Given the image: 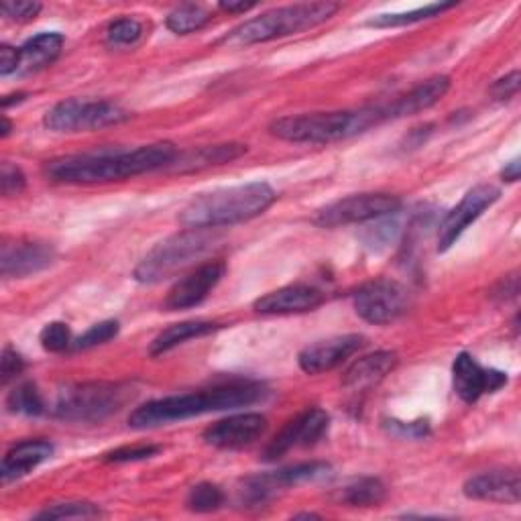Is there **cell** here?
<instances>
[{
  "mask_svg": "<svg viewBox=\"0 0 521 521\" xmlns=\"http://www.w3.org/2000/svg\"><path fill=\"white\" fill-rule=\"evenodd\" d=\"M224 503V493L220 487L212 483H198L196 487L190 489L186 505L194 513H212L220 509Z\"/></svg>",
  "mask_w": 521,
  "mask_h": 521,
  "instance_id": "d6a6232c",
  "label": "cell"
},
{
  "mask_svg": "<svg viewBox=\"0 0 521 521\" xmlns=\"http://www.w3.org/2000/svg\"><path fill=\"white\" fill-rule=\"evenodd\" d=\"M210 13L200 7V5H182L178 9H173L167 15V29L173 31L176 35H188V33H196L202 27H206L210 23Z\"/></svg>",
  "mask_w": 521,
  "mask_h": 521,
  "instance_id": "f546056e",
  "label": "cell"
},
{
  "mask_svg": "<svg viewBox=\"0 0 521 521\" xmlns=\"http://www.w3.org/2000/svg\"><path fill=\"white\" fill-rule=\"evenodd\" d=\"M519 80H521V76H519L517 70L511 72L509 76L497 80V82L491 86L493 96L499 98V100H509V98H513V96L517 94V90H519Z\"/></svg>",
  "mask_w": 521,
  "mask_h": 521,
  "instance_id": "60d3db41",
  "label": "cell"
},
{
  "mask_svg": "<svg viewBox=\"0 0 521 521\" xmlns=\"http://www.w3.org/2000/svg\"><path fill=\"white\" fill-rule=\"evenodd\" d=\"M499 196L501 192L489 184H479L471 188L465 194V198L458 202V206H454L442 220L438 228V251L446 253L452 245H456L460 235L465 233L487 208H491L499 200Z\"/></svg>",
  "mask_w": 521,
  "mask_h": 521,
  "instance_id": "7c38bea8",
  "label": "cell"
},
{
  "mask_svg": "<svg viewBox=\"0 0 521 521\" xmlns=\"http://www.w3.org/2000/svg\"><path fill=\"white\" fill-rule=\"evenodd\" d=\"M247 153V145H239V143H228V145H214V147H202L198 151L188 153L186 157L176 159L178 169L186 171V169H202V167H210V165H224L235 161L239 157H243Z\"/></svg>",
  "mask_w": 521,
  "mask_h": 521,
  "instance_id": "484cf974",
  "label": "cell"
},
{
  "mask_svg": "<svg viewBox=\"0 0 521 521\" xmlns=\"http://www.w3.org/2000/svg\"><path fill=\"white\" fill-rule=\"evenodd\" d=\"M275 190L265 182H251L196 196L182 212L188 228H220L261 216L275 202Z\"/></svg>",
  "mask_w": 521,
  "mask_h": 521,
  "instance_id": "277c9868",
  "label": "cell"
},
{
  "mask_svg": "<svg viewBox=\"0 0 521 521\" xmlns=\"http://www.w3.org/2000/svg\"><path fill=\"white\" fill-rule=\"evenodd\" d=\"M462 493L475 501L515 505L521 499V479L515 469H495L471 477Z\"/></svg>",
  "mask_w": 521,
  "mask_h": 521,
  "instance_id": "ac0fdd59",
  "label": "cell"
},
{
  "mask_svg": "<svg viewBox=\"0 0 521 521\" xmlns=\"http://www.w3.org/2000/svg\"><path fill=\"white\" fill-rule=\"evenodd\" d=\"M51 454H53V444H49L45 440L21 442L5 454L3 467H0V479H3L5 485L11 481H17V479L29 475L39 465H43L45 460L51 458Z\"/></svg>",
  "mask_w": 521,
  "mask_h": 521,
  "instance_id": "7402d4cb",
  "label": "cell"
},
{
  "mask_svg": "<svg viewBox=\"0 0 521 521\" xmlns=\"http://www.w3.org/2000/svg\"><path fill=\"white\" fill-rule=\"evenodd\" d=\"M129 119L131 114L114 102L68 98L60 104H55L45 114L43 123L49 131L55 133H82L121 125Z\"/></svg>",
  "mask_w": 521,
  "mask_h": 521,
  "instance_id": "ba28073f",
  "label": "cell"
},
{
  "mask_svg": "<svg viewBox=\"0 0 521 521\" xmlns=\"http://www.w3.org/2000/svg\"><path fill=\"white\" fill-rule=\"evenodd\" d=\"M218 7H220V11H224L228 15H237V13L251 11L255 7V3H230V0H228V3H220Z\"/></svg>",
  "mask_w": 521,
  "mask_h": 521,
  "instance_id": "7dc6e473",
  "label": "cell"
},
{
  "mask_svg": "<svg viewBox=\"0 0 521 521\" xmlns=\"http://www.w3.org/2000/svg\"><path fill=\"white\" fill-rule=\"evenodd\" d=\"M517 292H519L517 277H515V275H509V277H505V279L499 283V289L495 292V296L507 300V298H515Z\"/></svg>",
  "mask_w": 521,
  "mask_h": 521,
  "instance_id": "ee69618b",
  "label": "cell"
},
{
  "mask_svg": "<svg viewBox=\"0 0 521 521\" xmlns=\"http://www.w3.org/2000/svg\"><path fill=\"white\" fill-rule=\"evenodd\" d=\"M41 11L39 3H3L0 5V13L13 21H29L35 19Z\"/></svg>",
  "mask_w": 521,
  "mask_h": 521,
  "instance_id": "f35d334b",
  "label": "cell"
},
{
  "mask_svg": "<svg viewBox=\"0 0 521 521\" xmlns=\"http://www.w3.org/2000/svg\"><path fill=\"white\" fill-rule=\"evenodd\" d=\"M387 495L385 485L375 477H363L338 491L336 499L351 507H377Z\"/></svg>",
  "mask_w": 521,
  "mask_h": 521,
  "instance_id": "4316f807",
  "label": "cell"
},
{
  "mask_svg": "<svg viewBox=\"0 0 521 521\" xmlns=\"http://www.w3.org/2000/svg\"><path fill=\"white\" fill-rule=\"evenodd\" d=\"M25 186L27 178L21 167L13 165L11 161H5L3 167H0V190H3V196H19L25 190Z\"/></svg>",
  "mask_w": 521,
  "mask_h": 521,
  "instance_id": "8d00e7d4",
  "label": "cell"
},
{
  "mask_svg": "<svg viewBox=\"0 0 521 521\" xmlns=\"http://www.w3.org/2000/svg\"><path fill=\"white\" fill-rule=\"evenodd\" d=\"M324 296L316 287L310 285H287L275 292L259 298L255 302V310L265 316H285V314H304L322 306Z\"/></svg>",
  "mask_w": 521,
  "mask_h": 521,
  "instance_id": "ffe728a7",
  "label": "cell"
},
{
  "mask_svg": "<svg viewBox=\"0 0 521 521\" xmlns=\"http://www.w3.org/2000/svg\"><path fill=\"white\" fill-rule=\"evenodd\" d=\"M365 344V336L361 334H344L334 336L328 340H318L300 353L298 363L300 369L308 375H318L336 369L346 359H351L355 353H359Z\"/></svg>",
  "mask_w": 521,
  "mask_h": 521,
  "instance_id": "2e32d148",
  "label": "cell"
},
{
  "mask_svg": "<svg viewBox=\"0 0 521 521\" xmlns=\"http://www.w3.org/2000/svg\"><path fill=\"white\" fill-rule=\"evenodd\" d=\"M267 389L259 383L239 381L228 383L210 391L202 393H186V395H169L155 401H149L141 408H137L131 418L129 426L135 430H147L165 426L171 422H182L190 418H198L212 412L237 410L247 408L261 399H265Z\"/></svg>",
  "mask_w": 521,
  "mask_h": 521,
  "instance_id": "7a4b0ae2",
  "label": "cell"
},
{
  "mask_svg": "<svg viewBox=\"0 0 521 521\" xmlns=\"http://www.w3.org/2000/svg\"><path fill=\"white\" fill-rule=\"evenodd\" d=\"M328 424L330 416L320 408L302 412L294 420H289L283 430L271 440V444L265 448L263 458L267 462H273L294 448L314 446L328 432Z\"/></svg>",
  "mask_w": 521,
  "mask_h": 521,
  "instance_id": "4fadbf2b",
  "label": "cell"
},
{
  "mask_svg": "<svg viewBox=\"0 0 521 521\" xmlns=\"http://www.w3.org/2000/svg\"><path fill=\"white\" fill-rule=\"evenodd\" d=\"M178 149L171 143L143 145L133 151H100L68 155L45 165V173L60 184H108L176 163Z\"/></svg>",
  "mask_w": 521,
  "mask_h": 521,
  "instance_id": "6da1fadb",
  "label": "cell"
},
{
  "mask_svg": "<svg viewBox=\"0 0 521 521\" xmlns=\"http://www.w3.org/2000/svg\"><path fill=\"white\" fill-rule=\"evenodd\" d=\"M454 393L467 403L479 401L485 393H495L507 385V373L481 367L473 355L460 353L452 363Z\"/></svg>",
  "mask_w": 521,
  "mask_h": 521,
  "instance_id": "5bb4252c",
  "label": "cell"
},
{
  "mask_svg": "<svg viewBox=\"0 0 521 521\" xmlns=\"http://www.w3.org/2000/svg\"><path fill=\"white\" fill-rule=\"evenodd\" d=\"M23 369H25L23 357L17 351H13L11 346H7V349L3 351V361H0V375H3V383L7 385L11 379L21 375Z\"/></svg>",
  "mask_w": 521,
  "mask_h": 521,
  "instance_id": "ab89813d",
  "label": "cell"
},
{
  "mask_svg": "<svg viewBox=\"0 0 521 521\" xmlns=\"http://www.w3.org/2000/svg\"><path fill=\"white\" fill-rule=\"evenodd\" d=\"M330 473V465L326 462H304V465L287 467L271 473H261L255 477H249L241 491V503L245 507H261L267 501H271L277 493L285 491L287 487H296L308 481L324 479Z\"/></svg>",
  "mask_w": 521,
  "mask_h": 521,
  "instance_id": "9c48e42d",
  "label": "cell"
},
{
  "mask_svg": "<svg viewBox=\"0 0 521 521\" xmlns=\"http://www.w3.org/2000/svg\"><path fill=\"white\" fill-rule=\"evenodd\" d=\"M62 33H39L19 49V74H35L51 66L64 47Z\"/></svg>",
  "mask_w": 521,
  "mask_h": 521,
  "instance_id": "cb8c5ba5",
  "label": "cell"
},
{
  "mask_svg": "<svg viewBox=\"0 0 521 521\" xmlns=\"http://www.w3.org/2000/svg\"><path fill=\"white\" fill-rule=\"evenodd\" d=\"M519 159H513V161H509V163H505V167H503V171H501V178H503V182H509V184H513V182H517L519 180Z\"/></svg>",
  "mask_w": 521,
  "mask_h": 521,
  "instance_id": "bcb514c9",
  "label": "cell"
},
{
  "mask_svg": "<svg viewBox=\"0 0 521 521\" xmlns=\"http://www.w3.org/2000/svg\"><path fill=\"white\" fill-rule=\"evenodd\" d=\"M389 430H393V434L401 436V438H422L428 434L430 426L426 420H420V422H410V424H403V422H389Z\"/></svg>",
  "mask_w": 521,
  "mask_h": 521,
  "instance_id": "b9f144b4",
  "label": "cell"
},
{
  "mask_svg": "<svg viewBox=\"0 0 521 521\" xmlns=\"http://www.w3.org/2000/svg\"><path fill=\"white\" fill-rule=\"evenodd\" d=\"M450 84L452 82L448 76H434V78H428L426 82L418 84L416 88H412L408 94L395 98L393 102L381 104L385 121L412 117V114L432 108L446 96V92L450 90Z\"/></svg>",
  "mask_w": 521,
  "mask_h": 521,
  "instance_id": "44dd1931",
  "label": "cell"
},
{
  "mask_svg": "<svg viewBox=\"0 0 521 521\" xmlns=\"http://www.w3.org/2000/svg\"><path fill=\"white\" fill-rule=\"evenodd\" d=\"M55 261V249L47 243L37 241H15L3 245L0 269L5 277L23 279L47 269Z\"/></svg>",
  "mask_w": 521,
  "mask_h": 521,
  "instance_id": "d6986e66",
  "label": "cell"
},
{
  "mask_svg": "<svg viewBox=\"0 0 521 521\" xmlns=\"http://www.w3.org/2000/svg\"><path fill=\"white\" fill-rule=\"evenodd\" d=\"M133 397V387L125 383L92 381L68 385L57 395L53 414L66 422L100 424L112 414L121 412Z\"/></svg>",
  "mask_w": 521,
  "mask_h": 521,
  "instance_id": "52a82bcc",
  "label": "cell"
},
{
  "mask_svg": "<svg viewBox=\"0 0 521 521\" xmlns=\"http://www.w3.org/2000/svg\"><path fill=\"white\" fill-rule=\"evenodd\" d=\"M267 430V418L261 414H239L220 420L204 430L202 438L208 446L220 450H239L253 444Z\"/></svg>",
  "mask_w": 521,
  "mask_h": 521,
  "instance_id": "e0dca14e",
  "label": "cell"
},
{
  "mask_svg": "<svg viewBox=\"0 0 521 521\" xmlns=\"http://www.w3.org/2000/svg\"><path fill=\"white\" fill-rule=\"evenodd\" d=\"M397 365V355L389 351H379L355 361L346 369L342 385L349 391H367L381 383Z\"/></svg>",
  "mask_w": 521,
  "mask_h": 521,
  "instance_id": "603a6c76",
  "label": "cell"
},
{
  "mask_svg": "<svg viewBox=\"0 0 521 521\" xmlns=\"http://www.w3.org/2000/svg\"><path fill=\"white\" fill-rule=\"evenodd\" d=\"M224 273H226L224 263L210 261L200 265L196 271H192L190 275H186L169 289L163 308L169 312H180V310L200 306L210 296L212 289L220 283Z\"/></svg>",
  "mask_w": 521,
  "mask_h": 521,
  "instance_id": "9a60e30c",
  "label": "cell"
},
{
  "mask_svg": "<svg viewBox=\"0 0 521 521\" xmlns=\"http://www.w3.org/2000/svg\"><path fill=\"white\" fill-rule=\"evenodd\" d=\"M3 137H9V133H11V123H9V119L7 117H3Z\"/></svg>",
  "mask_w": 521,
  "mask_h": 521,
  "instance_id": "681fc988",
  "label": "cell"
},
{
  "mask_svg": "<svg viewBox=\"0 0 521 521\" xmlns=\"http://www.w3.org/2000/svg\"><path fill=\"white\" fill-rule=\"evenodd\" d=\"M218 328H220V324L208 322V320H188V322H180V324H171L169 328L159 332L157 338L151 342V355H155V357L163 355L171 349H176V346L184 344L186 340L208 336V334L216 332Z\"/></svg>",
  "mask_w": 521,
  "mask_h": 521,
  "instance_id": "d4e9b609",
  "label": "cell"
},
{
  "mask_svg": "<svg viewBox=\"0 0 521 521\" xmlns=\"http://www.w3.org/2000/svg\"><path fill=\"white\" fill-rule=\"evenodd\" d=\"M19 72V49L11 45H0V74L9 76Z\"/></svg>",
  "mask_w": 521,
  "mask_h": 521,
  "instance_id": "7bdbcfd3",
  "label": "cell"
},
{
  "mask_svg": "<svg viewBox=\"0 0 521 521\" xmlns=\"http://www.w3.org/2000/svg\"><path fill=\"white\" fill-rule=\"evenodd\" d=\"M220 243L216 228H188L155 245L135 267L139 283H159L206 257Z\"/></svg>",
  "mask_w": 521,
  "mask_h": 521,
  "instance_id": "8992f818",
  "label": "cell"
},
{
  "mask_svg": "<svg viewBox=\"0 0 521 521\" xmlns=\"http://www.w3.org/2000/svg\"><path fill=\"white\" fill-rule=\"evenodd\" d=\"M119 322L117 320H106V322H98L94 324L90 330H86L78 340H76V349L84 351V349H92V346L104 344L108 340H112L114 336L119 334Z\"/></svg>",
  "mask_w": 521,
  "mask_h": 521,
  "instance_id": "d590c367",
  "label": "cell"
},
{
  "mask_svg": "<svg viewBox=\"0 0 521 521\" xmlns=\"http://www.w3.org/2000/svg\"><path fill=\"white\" fill-rule=\"evenodd\" d=\"M39 342L47 353H62V351L70 349L72 330L64 322H51L41 330Z\"/></svg>",
  "mask_w": 521,
  "mask_h": 521,
  "instance_id": "836d02e7",
  "label": "cell"
},
{
  "mask_svg": "<svg viewBox=\"0 0 521 521\" xmlns=\"http://www.w3.org/2000/svg\"><path fill=\"white\" fill-rule=\"evenodd\" d=\"M355 312L369 324H389L410 308V292L391 279L369 281L357 289L353 298Z\"/></svg>",
  "mask_w": 521,
  "mask_h": 521,
  "instance_id": "30bf717a",
  "label": "cell"
},
{
  "mask_svg": "<svg viewBox=\"0 0 521 521\" xmlns=\"http://www.w3.org/2000/svg\"><path fill=\"white\" fill-rule=\"evenodd\" d=\"M397 212L381 216L377 220H371L373 224L363 228L361 241H363L365 247H369L371 251H381V249H387L389 245H393L399 239L401 222L397 218Z\"/></svg>",
  "mask_w": 521,
  "mask_h": 521,
  "instance_id": "f1b7e54d",
  "label": "cell"
},
{
  "mask_svg": "<svg viewBox=\"0 0 521 521\" xmlns=\"http://www.w3.org/2000/svg\"><path fill=\"white\" fill-rule=\"evenodd\" d=\"M106 37L112 45H133L143 37V25L137 19H119L110 23Z\"/></svg>",
  "mask_w": 521,
  "mask_h": 521,
  "instance_id": "e575fe53",
  "label": "cell"
},
{
  "mask_svg": "<svg viewBox=\"0 0 521 521\" xmlns=\"http://www.w3.org/2000/svg\"><path fill=\"white\" fill-rule=\"evenodd\" d=\"M381 123H385V114L381 104H377L361 110L292 114V117L273 121L269 131L273 137L287 143L328 145L363 135Z\"/></svg>",
  "mask_w": 521,
  "mask_h": 521,
  "instance_id": "3957f363",
  "label": "cell"
},
{
  "mask_svg": "<svg viewBox=\"0 0 521 521\" xmlns=\"http://www.w3.org/2000/svg\"><path fill=\"white\" fill-rule=\"evenodd\" d=\"M456 3H432L408 13H385V15H377L373 19L367 21L369 27H377V29H391V27H405V25H414L426 19H434L438 15H442L444 11L454 9Z\"/></svg>",
  "mask_w": 521,
  "mask_h": 521,
  "instance_id": "83f0119b",
  "label": "cell"
},
{
  "mask_svg": "<svg viewBox=\"0 0 521 521\" xmlns=\"http://www.w3.org/2000/svg\"><path fill=\"white\" fill-rule=\"evenodd\" d=\"M161 448L159 446H125V448H117L112 452H106L104 454V460L106 462H137V460H145V458H151L159 452Z\"/></svg>",
  "mask_w": 521,
  "mask_h": 521,
  "instance_id": "74e56055",
  "label": "cell"
},
{
  "mask_svg": "<svg viewBox=\"0 0 521 521\" xmlns=\"http://www.w3.org/2000/svg\"><path fill=\"white\" fill-rule=\"evenodd\" d=\"M338 11L340 5L336 3H298L289 7H279L243 23L224 41L235 45H255L289 35H298L302 31L326 23Z\"/></svg>",
  "mask_w": 521,
  "mask_h": 521,
  "instance_id": "5b68a950",
  "label": "cell"
},
{
  "mask_svg": "<svg viewBox=\"0 0 521 521\" xmlns=\"http://www.w3.org/2000/svg\"><path fill=\"white\" fill-rule=\"evenodd\" d=\"M9 98H17V102H23V100H25V94L19 92L17 96H9ZM13 102H15V100H7V98H5V100H3V108H9Z\"/></svg>",
  "mask_w": 521,
  "mask_h": 521,
  "instance_id": "c3c4849f",
  "label": "cell"
},
{
  "mask_svg": "<svg viewBox=\"0 0 521 521\" xmlns=\"http://www.w3.org/2000/svg\"><path fill=\"white\" fill-rule=\"evenodd\" d=\"M401 206L399 198L391 194H355L340 198L326 208H322L314 222L322 228H336L346 224L371 222L381 216L397 212Z\"/></svg>",
  "mask_w": 521,
  "mask_h": 521,
  "instance_id": "8fae6325",
  "label": "cell"
},
{
  "mask_svg": "<svg viewBox=\"0 0 521 521\" xmlns=\"http://www.w3.org/2000/svg\"><path fill=\"white\" fill-rule=\"evenodd\" d=\"M7 408L13 414L41 416L45 412V403L39 389L33 383H21L9 393Z\"/></svg>",
  "mask_w": 521,
  "mask_h": 521,
  "instance_id": "4dcf8cb0",
  "label": "cell"
},
{
  "mask_svg": "<svg viewBox=\"0 0 521 521\" xmlns=\"http://www.w3.org/2000/svg\"><path fill=\"white\" fill-rule=\"evenodd\" d=\"M430 133H432V125H426V127L414 129V131L410 133V137H408V145H410L412 149L420 147V145L430 137Z\"/></svg>",
  "mask_w": 521,
  "mask_h": 521,
  "instance_id": "f6af8a7d",
  "label": "cell"
},
{
  "mask_svg": "<svg viewBox=\"0 0 521 521\" xmlns=\"http://www.w3.org/2000/svg\"><path fill=\"white\" fill-rule=\"evenodd\" d=\"M102 511L98 505L88 501H68V503H57L41 513H37V519H90L100 517Z\"/></svg>",
  "mask_w": 521,
  "mask_h": 521,
  "instance_id": "1f68e13d",
  "label": "cell"
}]
</instances>
